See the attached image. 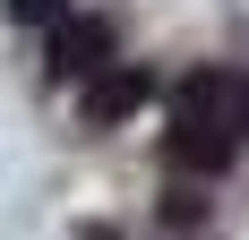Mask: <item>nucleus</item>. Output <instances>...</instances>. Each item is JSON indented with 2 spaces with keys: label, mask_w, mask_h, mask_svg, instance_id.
Masks as SVG:
<instances>
[{
  "label": "nucleus",
  "mask_w": 249,
  "mask_h": 240,
  "mask_svg": "<svg viewBox=\"0 0 249 240\" xmlns=\"http://www.w3.org/2000/svg\"><path fill=\"white\" fill-rule=\"evenodd\" d=\"M172 163L180 171H232V154L249 146V77L232 69H189L172 95Z\"/></svg>",
  "instance_id": "1"
},
{
  "label": "nucleus",
  "mask_w": 249,
  "mask_h": 240,
  "mask_svg": "<svg viewBox=\"0 0 249 240\" xmlns=\"http://www.w3.org/2000/svg\"><path fill=\"white\" fill-rule=\"evenodd\" d=\"M112 60V26L103 17H60L52 26V77H103Z\"/></svg>",
  "instance_id": "2"
},
{
  "label": "nucleus",
  "mask_w": 249,
  "mask_h": 240,
  "mask_svg": "<svg viewBox=\"0 0 249 240\" xmlns=\"http://www.w3.org/2000/svg\"><path fill=\"white\" fill-rule=\"evenodd\" d=\"M146 95H155V77H146V69H103V77H95V95H86V120H95V129H112V120H129Z\"/></svg>",
  "instance_id": "3"
},
{
  "label": "nucleus",
  "mask_w": 249,
  "mask_h": 240,
  "mask_svg": "<svg viewBox=\"0 0 249 240\" xmlns=\"http://www.w3.org/2000/svg\"><path fill=\"white\" fill-rule=\"evenodd\" d=\"M9 9V26H60L69 17V0H0Z\"/></svg>",
  "instance_id": "4"
},
{
  "label": "nucleus",
  "mask_w": 249,
  "mask_h": 240,
  "mask_svg": "<svg viewBox=\"0 0 249 240\" xmlns=\"http://www.w3.org/2000/svg\"><path fill=\"white\" fill-rule=\"evenodd\" d=\"M198 215H206V197H180V189L163 197V223H198Z\"/></svg>",
  "instance_id": "5"
}]
</instances>
